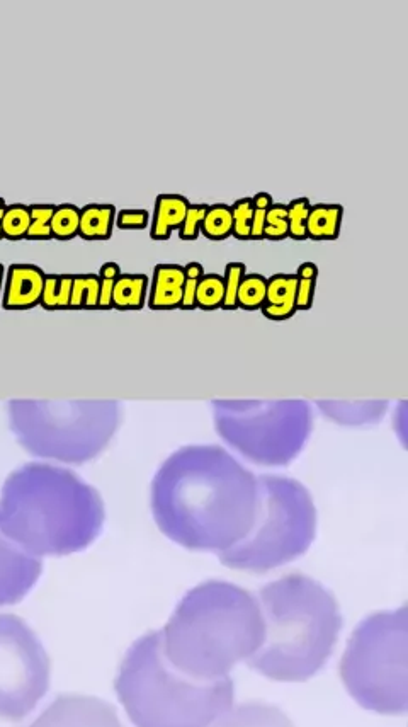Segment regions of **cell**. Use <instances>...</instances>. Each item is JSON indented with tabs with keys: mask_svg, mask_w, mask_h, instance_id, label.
Here are the masks:
<instances>
[{
	"mask_svg": "<svg viewBox=\"0 0 408 727\" xmlns=\"http://www.w3.org/2000/svg\"><path fill=\"white\" fill-rule=\"evenodd\" d=\"M150 278L143 273H121L114 283L113 309L142 310L147 305Z\"/></svg>",
	"mask_w": 408,
	"mask_h": 727,
	"instance_id": "cell-21",
	"label": "cell"
},
{
	"mask_svg": "<svg viewBox=\"0 0 408 727\" xmlns=\"http://www.w3.org/2000/svg\"><path fill=\"white\" fill-rule=\"evenodd\" d=\"M344 207L339 203H317L310 208L306 222V239L337 241L342 229Z\"/></svg>",
	"mask_w": 408,
	"mask_h": 727,
	"instance_id": "cell-20",
	"label": "cell"
},
{
	"mask_svg": "<svg viewBox=\"0 0 408 727\" xmlns=\"http://www.w3.org/2000/svg\"><path fill=\"white\" fill-rule=\"evenodd\" d=\"M295 273H278L267 278L266 302L261 312L269 321H288L298 312L296 310Z\"/></svg>",
	"mask_w": 408,
	"mask_h": 727,
	"instance_id": "cell-17",
	"label": "cell"
},
{
	"mask_svg": "<svg viewBox=\"0 0 408 727\" xmlns=\"http://www.w3.org/2000/svg\"><path fill=\"white\" fill-rule=\"evenodd\" d=\"M80 208L74 203H60L51 218V234L57 241H72L79 237Z\"/></svg>",
	"mask_w": 408,
	"mask_h": 727,
	"instance_id": "cell-26",
	"label": "cell"
},
{
	"mask_svg": "<svg viewBox=\"0 0 408 727\" xmlns=\"http://www.w3.org/2000/svg\"><path fill=\"white\" fill-rule=\"evenodd\" d=\"M267 278L259 273H247L237 293L238 309L254 312L261 310L266 302Z\"/></svg>",
	"mask_w": 408,
	"mask_h": 727,
	"instance_id": "cell-25",
	"label": "cell"
},
{
	"mask_svg": "<svg viewBox=\"0 0 408 727\" xmlns=\"http://www.w3.org/2000/svg\"><path fill=\"white\" fill-rule=\"evenodd\" d=\"M318 409L332 423L346 428H366L374 426L385 418L388 411L386 401L335 402L318 401Z\"/></svg>",
	"mask_w": 408,
	"mask_h": 727,
	"instance_id": "cell-14",
	"label": "cell"
},
{
	"mask_svg": "<svg viewBox=\"0 0 408 727\" xmlns=\"http://www.w3.org/2000/svg\"><path fill=\"white\" fill-rule=\"evenodd\" d=\"M296 310H310L317 292L318 266L312 261L301 263L296 270Z\"/></svg>",
	"mask_w": 408,
	"mask_h": 727,
	"instance_id": "cell-29",
	"label": "cell"
},
{
	"mask_svg": "<svg viewBox=\"0 0 408 727\" xmlns=\"http://www.w3.org/2000/svg\"><path fill=\"white\" fill-rule=\"evenodd\" d=\"M57 205L51 203H33L29 205V213H31V225H29L28 241H51V218L55 213Z\"/></svg>",
	"mask_w": 408,
	"mask_h": 727,
	"instance_id": "cell-30",
	"label": "cell"
},
{
	"mask_svg": "<svg viewBox=\"0 0 408 727\" xmlns=\"http://www.w3.org/2000/svg\"><path fill=\"white\" fill-rule=\"evenodd\" d=\"M232 232V205H227V203H213V205H208L203 224H201V234L208 241L218 242L230 239Z\"/></svg>",
	"mask_w": 408,
	"mask_h": 727,
	"instance_id": "cell-22",
	"label": "cell"
},
{
	"mask_svg": "<svg viewBox=\"0 0 408 727\" xmlns=\"http://www.w3.org/2000/svg\"><path fill=\"white\" fill-rule=\"evenodd\" d=\"M184 275H186V278H198V280H201L204 276L203 264L198 263V261L187 263L184 266Z\"/></svg>",
	"mask_w": 408,
	"mask_h": 727,
	"instance_id": "cell-42",
	"label": "cell"
},
{
	"mask_svg": "<svg viewBox=\"0 0 408 727\" xmlns=\"http://www.w3.org/2000/svg\"><path fill=\"white\" fill-rule=\"evenodd\" d=\"M114 227L121 230H145L150 227V213L145 208H125L116 213Z\"/></svg>",
	"mask_w": 408,
	"mask_h": 727,
	"instance_id": "cell-36",
	"label": "cell"
},
{
	"mask_svg": "<svg viewBox=\"0 0 408 727\" xmlns=\"http://www.w3.org/2000/svg\"><path fill=\"white\" fill-rule=\"evenodd\" d=\"M7 413L24 452L65 465L87 464L99 457L123 418L116 401H11Z\"/></svg>",
	"mask_w": 408,
	"mask_h": 727,
	"instance_id": "cell-6",
	"label": "cell"
},
{
	"mask_svg": "<svg viewBox=\"0 0 408 727\" xmlns=\"http://www.w3.org/2000/svg\"><path fill=\"white\" fill-rule=\"evenodd\" d=\"M104 521L101 493L67 467L29 462L0 489V532L40 559L87 549Z\"/></svg>",
	"mask_w": 408,
	"mask_h": 727,
	"instance_id": "cell-2",
	"label": "cell"
},
{
	"mask_svg": "<svg viewBox=\"0 0 408 727\" xmlns=\"http://www.w3.org/2000/svg\"><path fill=\"white\" fill-rule=\"evenodd\" d=\"M72 285H74V275H48L46 273L41 307L45 310L70 309Z\"/></svg>",
	"mask_w": 408,
	"mask_h": 727,
	"instance_id": "cell-23",
	"label": "cell"
},
{
	"mask_svg": "<svg viewBox=\"0 0 408 727\" xmlns=\"http://www.w3.org/2000/svg\"><path fill=\"white\" fill-rule=\"evenodd\" d=\"M184 281L186 275L181 264H157L148 288V307L152 310L179 309Z\"/></svg>",
	"mask_w": 408,
	"mask_h": 727,
	"instance_id": "cell-15",
	"label": "cell"
},
{
	"mask_svg": "<svg viewBox=\"0 0 408 727\" xmlns=\"http://www.w3.org/2000/svg\"><path fill=\"white\" fill-rule=\"evenodd\" d=\"M232 215V237H235L237 241H249L250 227H252V218H254V205H252L250 196H244L233 203Z\"/></svg>",
	"mask_w": 408,
	"mask_h": 727,
	"instance_id": "cell-34",
	"label": "cell"
},
{
	"mask_svg": "<svg viewBox=\"0 0 408 727\" xmlns=\"http://www.w3.org/2000/svg\"><path fill=\"white\" fill-rule=\"evenodd\" d=\"M250 200H252L255 210H267L274 203L271 193H267V191L255 193L254 196H250Z\"/></svg>",
	"mask_w": 408,
	"mask_h": 727,
	"instance_id": "cell-40",
	"label": "cell"
},
{
	"mask_svg": "<svg viewBox=\"0 0 408 727\" xmlns=\"http://www.w3.org/2000/svg\"><path fill=\"white\" fill-rule=\"evenodd\" d=\"M247 275V268L244 263H228L223 273V285H225V298H223V310H237V293L240 288V283L244 280V276Z\"/></svg>",
	"mask_w": 408,
	"mask_h": 727,
	"instance_id": "cell-33",
	"label": "cell"
},
{
	"mask_svg": "<svg viewBox=\"0 0 408 727\" xmlns=\"http://www.w3.org/2000/svg\"><path fill=\"white\" fill-rule=\"evenodd\" d=\"M43 573V561L0 532V607L21 602Z\"/></svg>",
	"mask_w": 408,
	"mask_h": 727,
	"instance_id": "cell-12",
	"label": "cell"
},
{
	"mask_svg": "<svg viewBox=\"0 0 408 727\" xmlns=\"http://www.w3.org/2000/svg\"><path fill=\"white\" fill-rule=\"evenodd\" d=\"M28 727H123L113 705L87 695H60Z\"/></svg>",
	"mask_w": 408,
	"mask_h": 727,
	"instance_id": "cell-11",
	"label": "cell"
},
{
	"mask_svg": "<svg viewBox=\"0 0 408 727\" xmlns=\"http://www.w3.org/2000/svg\"><path fill=\"white\" fill-rule=\"evenodd\" d=\"M101 280V292H99V305L97 310L113 309L114 283L118 278H99Z\"/></svg>",
	"mask_w": 408,
	"mask_h": 727,
	"instance_id": "cell-37",
	"label": "cell"
},
{
	"mask_svg": "<svg viewBox=\"0 0 408 727\" xmlns=\"http://www.w3.org/2000/svg\"><path fill=\"white\" fill-rule=\"evenodd\" d=\"M259 496L254 525L244 540L218 554L221 564L267 573L303 556L317 535V506L305 484L293 477H257Z\"/></svg>",
	"mask_w": 408,
	"mask_h": 727,
	"instance_id": "cell-7",
	"label": "cell"
},
{
	"mask_svg": "<svg viewBox=\"0 0 408 727\" xmlns=\"http://www.w3.org/2000/svg\"><path fill=\"white\" fill-rule=\"evenodd\" d=\"M210 727H295L283 710L264 702H249L228 710Z\"/></svg>",
	"mask_w": 408,
	"mask_h": 727,
	"instance_id": "cell-16",
	"label": "cell"
},
{
	"mask_svg": "<svg viewBox=\"0 0 408 727\" xmlns=\"http://www.w3.org/2000/svg\"><path fill=\"white\" fill-rule=\"evenodd\" d=\"M4 280H6V268L0 263V304H2V292H4Z\"/></svg>",
	"mask_w": 408,
	"mask_h": 727,
	"instance_id": "cell-44",
	"label": "cell"
},
{
	"mask_svg": "<svg viewBox=\"0 0 408 727\" xmlns=\"http://www.w3.org/2000/svg\"><path fill=\"white\" fill-rule=\"evenodd\" d=\"M116 213L118 210L111 203H89L80 208L79 237L84 241H109Z\"/></svg>",
	"mask_w": 408,
	"mask_h": 727,
	"instance_id": "cell-19",
	"label": "cell"
},
{
	"mask_svg": "<svg viewBox=\"0 0 408 727\" xmlns=\"http://www.w3.org/2000/svg\"><path fill=\"white\" fill-rule=\"evenodd\" d=\"M266 634L250 668L276 682H305L334 653L342 629L335 596L305 574H288L259 591Z\"/></svg>",
	"mask_w": 408,
	"mask_h": 727,
	"instance_id": "cell-4",
	"label": "cell"
},
{
	"mask_svg": "<svg viewBox=\"0 0 408 727\" xmlns=\"http://www.w3.org/2000/svg\"><path fill=\"white\" fill-rule=\"evenodd\" d=\"M198 278H186L184 290H182L181 310L196 309V290H198Z\"/></svg>",
	"mask_w": 408,
	"mask_h": 727,
	"instance_id": "cell-38",
	"label": "cell"
},
{
	"mask_svg": "<svg viewBox=\"0 0 408 727\" xmlns=\"http://www.w3.org/2000/svg\"><path fill=\"white\" fill-rule=\"evenodd\" d=\"M99 292H101V280L96 273L74 275L70 310H97Z\"/></svg>",
	"mask_w": 408,
	"mask_h": 727,
	"instance_id": "cell-24",
	"label": "cell"
},
{
	"mask_svg": "<svg viewBox=\"0 0 408 727\" xmlns=\"http://www.w3.org/2000/svg\"><path fill=\"white\" fill-rule=\"evenodd\" d=\"M261 605L250 591L211 579L187 591L160 630L170 665L184 675L215 682L249 661L264 642Z\"/></svg>",
	"mask_w": 408,
	"mask_h": 727,
	"instance_id": "cell-3",
	"label": "cell"
},
{
	"mask_svg": "<svg viewBox=\"0 0 408 727\" xmlns=\"http://www.w3.org/2000/svg\"><path fill=\"white\" fill-rule=\"evenodd\" d=\"M206 210H208V203H191L189 205L181 229L177 230L181 241H198Z\"/></svg>",
	"mask_w": 408,
	"mask_h": 727,
	"instance_id": "cell-35",
	"label": "cell"
},
{
	"mask_svg": "<svg viewBox=\"0 0 408 727\" xmlns=\"http://www.w3.org/2000/svg\"><path fill=\"white\" fill-rule=\"evenodd\" d=\"M114 687L136 727H210L233 704L232 678L184 675L165 656L160 630L133 642Z\"/></svg>",
	"mask_w": 408,
	"mask_h": 727,
	"instance_id": "cell-5",
	"label": "cell"
},
{
	"mask_svg": "<svg viewBox=\"0 0 408 727\" xmlns=\"http://www.w3.org/2000/svg\"><path fill=\"white\" fill-rule=\"evenodd\" d=\"M50 688V658L34 630L0 613V719L21 721Z\"/></svg>",
	"mask_w": 408,
	"mask_h": 727,
	"instance_id": "cell-10",
	"label": "cell"
},
{
	"mask_svg": "<svg viewBox=\"0 0 408 727\" xmlns=\"http://www.w3.org/2000/svg\"><path fill=\"white\" fill-rule=\"evenodd\" d=\"M215 430L238 455L259 467H286L313 431L305 401H215Z\"/></svg>",
	"mask_w": 408,
	"mask_h": 727,
	"instance_id": "cell-9",
	"label": "cell"
},
{
	"mask_svg": "<svg viewBox=\"0 0 408 727\" xmlns=\"http://www.w3.org/2000/svg\"><path fill=\"white\" fill-rule=\"evenodd\" d=\"M284 239H288V205L272 203L266 210L264 241H284Z\"/></svg>",
	"mask_w": 408,
	"mask_h": 727,
	"instance_id": "cell-32",
	"label": "cell"
},
{
	"mask_svg": "<svg viewBox=\"0 0 408 727\" xmlns=\"http://www.w3.org/2000/svg\"><path fill=\"white\" fill-rule=\"evenodd\" d=\"M264 229H266V210H255L254 208L249 241H264Z\"/></svg>",
	"mask_w": 408,
	"mask_h": 727,
	"instance_id": "cell-39",
	"label": "cell"
},
{
	"mask_svg": "<svg viewBox=\"0 0 408 727\" xmlns=\"http://www.w3.org/2000/svg\"><path fill=\"white\" fill-rule=\"evenodd\" d=\"M225 298V285H223V276L218 273H204L203 278L199 280L198 290H196V309L210 310L221 309Z\"/></svg>",
	"mask_w": 408,
	"mask_h": 727,
	"instance_id": "cell-28",
	"label": "cell"
},
{
	"mask_svg": "<svg viewBox=\"0 0 408 727\" xmlns=\"http://www.w3.org/2000/svg\"><path fill=\"white\" fill-rule=\"evenodd\" d=\"M312 201L300 196L288 203V239L306 241V222L310 215Z\"/></svg>",
	"mask_w": 408,
	"mask_h": 727,
	"instance_id": "cell-31",
	"label": "cell"
},
{
	"mask_svg": "<svg viewBox=\"0 0 408 727\" xmlns=\"http://www.w3.org/2000/svg\"><path fill=\"white\" fill-rule=\"evenodd\" d=\"M257 476L218 445H189L165 458L150 508L174 544L221 554L247 537L257 510Z\"/></svg>",
	"mask_w": 408,
	"mask_h": 727,
	"instance_id": "cell-1",
	"label": "cell"
},
{
	"mask_svg": "<svg viewBox=\"0 0 408 727\" xmlns=\"http://www.w3.org/2000/svg\"><path fill=\"white\" fill-rule=\"evenodd\" d=\"M121 273H123V271L119 268V264L109 261V263L102 264L101 270H99L97 276H99V278H118Z\"/></svg>",
	"mask_w": 408,
	"mask_h": 727,
	"instance_id": "cell-41",
	"label": "cell"
},
{
	"mask_svg": "<svg viewBox=\"0 0 408 727\" xmlns=\"http://www.w3.org/2000/svg\"><path fill=\"white\" fill-rule=\"evenodd\" d=\"M45 271L29 263L11 264L6 270L2 309L31 310L41 304L45 287Z\"/></svg>",
	"mask_w": 408,
	"mask_h": 727,
	"instance_id": "cell-13",
	"label": "cell"
},
{
	"mask_svg": "<svg viewBox=\"0 0 408 727\" xmlns=\"http://www.w3.org/2000/svg\"><path fill=\"white\" fill-rule=\"evenodd\" d=\"M31 225L29 205L24 203H11L7 205L4 220H2V239L6 241H23L28 235Z\"/></svg>",
	"mask_w": 408,
	"mask_h": 727,
	"instance_id": "cell-27",
	"label": "cell"
},
{
	"mask_svg": "<svg viewBox=\"0 0 408 727\" xmlns=\"http://www.w3.org/2000/svg\"><path fill=\"white\" fill-rule=\"evenodd\" d=\"M191 201L177 193H165L157 196L150 217V237L152 241H169L174 230L181 229L187 208Z\"/></svg>",
	"mask_w": 408,
	"mask_h": 727,
	"instance_id": "cell-18",
	"label": "cell"
},
{
	"mask_svg": "<svg viewBox=\"0 0 408 727\" xmlns=\"http://www.w3.org/2000/svg\"><path fill=\"white\" fill-rule=\"evenodd\" d=\"M7 203L2 196H0V241H2V220H4V213H6Z\"/></svg>",
	"mask_w": 408,
	"mask_h": 727,
	"instance_id": "cell-43",
	"label": "cell"
},
{
	"mask_svg": "<svg viewBox=\"0 0 408 727\" xmlns=\"http://www.w3.org/2000/svg\"><path fill=\"white\" fill-rule=\"evenodd\" d=\"M340 676L357 704L378 714L408 707V610L369 615L354 630Z\"/></svg>",
	"mask_w": 408,
	"mask_h": 727,
	"instance_id": "cell-8",
	"label": "cell"
}]
</instances>
